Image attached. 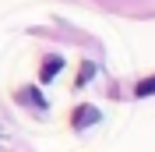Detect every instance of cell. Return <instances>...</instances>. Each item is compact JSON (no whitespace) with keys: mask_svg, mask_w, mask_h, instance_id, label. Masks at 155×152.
<instances>
[{"mask_svg":"<svg viewBox=\"0 0 155 152\" xmlns=\"http://www.w3.org/2000/svg\"><path fill=\"white\" fill-rule=\"evenodd\" d=\"M60 67H64L60 57H46V64H42V71H39V81H53V74H57Z\"/></svg>","mask_w":155,"mask_h":152,"instance_id":"1","label":"cell"},{"mask_svg":"<svg viewBox=\"0 0 155 152\" xmlns=\"http://www.w3.org/2000/svg\"><path fill=\"white\" fill-rule=\"evenodd\" d=\"M99 120V110H92V106H85V110H78L74 113V127H88V124Z\"/></svg>","mask_w":155,"mask_h":152,"instance_id":"2","label":"cell"},{"mask_svg":"<svg viewBox=\"0 0 155 152\" xmlns=\"http://www.w3.org/2000/svg\"><path fill=\"white\" fill-rule=\"evenodd\" d=\"M18 99H21V103H32V106H39V110L46 106V103H42V95H39L35 88H21V92H18Z\"/></svg>","mask_w":155,"mask_h":152,"instance_id":"3","label":"cell"},{"mask_svg":"<svg viewBox=\"0 0 155 152\" xmlns=\"http://www.w3.org/2000/svg\"><path fill=\"white\" fill-rule=\"evenodd\" d=\"M92 71H95L92 64H81V71H78V85H88V81H92Z\"/></svg>","mask_w":155,"mask_h":152,"instance_id":"4","label":"cell"},{"mask_svg":"<svg viewBox=\"0 0 155 152\" xmlns=\"http://www.w3.org/2000/svg\"><path fill=\"white\" fill-rule=\"evenodd\" d=\"M134 92H137V95H152V92H155V78H148V81H137Z\"/></svg>","mask_w":155,"mask_h":152,"instance_id":"5","label":"cell"}]
</instances>
